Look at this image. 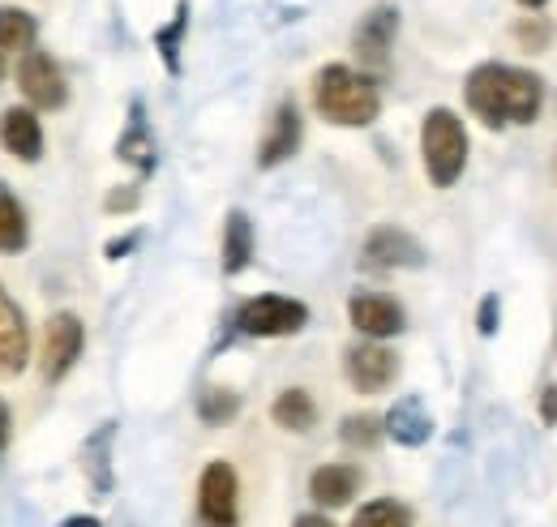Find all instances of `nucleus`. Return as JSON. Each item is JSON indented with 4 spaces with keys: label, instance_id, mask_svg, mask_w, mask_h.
Masks as SVG:
<instances>
[{
    "label": "nucleus",
    "instance_id": "nucleus-8",
    "mask_svg": "<svg viewBox=\"0 0 557 527\" xmlns=\"http://www.w3.org/2000/svg\"><path fill=\"white\" fill-rule=\"evenodd\" d=\"M395 35H399V9L395 4H373L356 30H351V52L364 69H386L391 61V48H395Z\"/></svg>",
    "mask_w": 557,
    "mask_h": 527
},
{
    "label": "nucleus",
    "instance_id": "nucleus-4",
    "mask_svg": "<svg viewBox=\"0 0 557 527\" xmlns=\"http://www.w3.org/2000/svg\"><path fill=\"white\" fill-rule=\"evenodd\" d=\"M305 327H309V305L296 296L262 292L236 309V330L249 339H287V334H300Z\"/></svg>",
    "mask_w": 557,
    "mask_h": 527
},
{
    "label": "nucleus",
    "instance_id": "nucleus-29",
    "mask_svg": "<svg viewBox=\"0 0 557 527\" xmlns=\"http://www.w3.org/2000/svg\"><path fill=\"white\" fill-rule=\"evenodd\" d=\"M536 412H541V420H545L549 429H557V382H549V387L541 391V399H536Z\"/></svg>",
    "mask_w": 557,
    "mask_h": 527
},
{
    "label": "nucleus",
    "instance_id": "nucleus-26",
    "mask_svg": "<svg viewBox=\"0 0 557 527\" xmlns=\"http://www.w3.org/2000/svg\"><path fill=\"white\" fill-rule=\"evenodd\" d=\"M382 438H386V433H382V420H377V416H369V412L348 416V420L339 425V442H344L348 451H373Z\"/></svg>",
    "mask_w": 557,
    "mask_h": 527
},
{
    "label": "nucleus",
    "instance_id": "nucleus-35",
    "mask_svg": "<svg viewBox=\"0 0 557 527\" xmlns=\"http://www.w3.org/2000/svg\"><path fill=\"white\" fill-rule=\"evenodd\" d=\"M519 4H523V9H545L549 0H519Z\"/></svg>",
    "mask_w": 557,
    "mask_h": 527
},
{
    "label": "nucleus",
    "instance_id": "nucleus-20",
    "mask_svg": "<svg viewBox=\"0 0 557 527\" xmlns=\"http://www.w3.org/2000/svg\"><path fill=\"white\" fill-rule=\"evenodd\" d=\"M112 438H116V425L108 420V425H99L90 438H86V451H82V459H86V471H90V485H95V493L99 498H108V489H112Z\"/></svg>",
    "mask_w": 557,
    "mask_h": 527
},
{
    "label": "nucleus",
    "instance_id": "nucleus-12",
    "mask_svg": "<svg viewBox=\"0 0 557 527\" xmlns=\"http://www.w3.org/2000/svg\"><path fill=\"white\" fill-rule=\"evenodd\" d=\"M30 365V327L22 305L0 283V378H17Z\"/></svg>",
    "mask_w": 557,
    "mask_h": 527
},
{
    "label": "nucleus",
    "instance_id": "nucleus-24",
    "mask_svg": "<svg viewBox=\"0 0 557 527\" xmlns=\"http://www.w3.org/2000/svg\"><path fill=\"white\" fill-rule=\"evenodd\" d=\"M348 527H412V511L395 498H373L351 515Z\"/></svg>",
    "mask_w": 557,
    "mask_h": 527
},
{
    "label": "nucleus",
    "instance_id": "nucleus-13",
    "mask_svg": "<svg viewBox=\"0 0 557 527\" xmlns=\"http://www.w3.org/2000/svg\"><path fill=\"white\" fill-rule=\"evenodd\" d=\"M300 137H305V121H300V108L292 99H283L271 117V130L258 146V168H278L287 163L296 150H300Z\"/></svg>",
    "mask_w": 557,
    "mask_h": 527
},
{
    "label": "nucleus",
    "instance_id": "nucleus-21",
    "mask_svg": "<svg viewBox=\"0 0 557 527\" xmlns=\"http://www.w3.org/2000/svg\"><path fill=\"white\" fill-rule=\"evenodd\" d=\"M35 35H39V22L26 9H13V4L0 9V57L35 52Z\"/></svg>",
    "mask_w": 557,
    "mask_h": 527
},
{
    "label": "nucleus",
    "instance_id": "nucleus-33",
    "mask_svg": "<svg viewBox=\"0 0 557 527\" xmlns=\"http://www.w3.org/2000/svg\"><path fill=\"white\" fill-rule=\"evenodd\" d=\"M292 527H335V524H331L322 511H313V515H300V519H296Z\"/></svg>",
    "mask_w": 557,
    "mask_h": 527
},
{
    "label": "nucleus",
    "instance_id": "nucleus-22",
    "mask_svg": "<svg viewBox=\"0 0 557 527\" xmlns=\"http://www.w3.org/2000/svg\"><path fill=\"white\" fill-rule=\"evenodd\" d=\"M30 241V223L22 201L9 194V185L0 181V254H22Z\"/></svg>",
    "mask_w": 557,
    "mask_h": 527
},
{
    "label": "nucleus",
    "instance_id": "nucleus-31",
    "mask_svg": "<svg viewBox=\"0 0 557 527\" xmlns=\"http://www.w3.org/2000/svg\"><path fill=\"white\" fill-rule=\"evenodd\" d=\"M138 241H141V232H129V236H121V241H108V258H112V262H116V258H125Z\"/></svg>",
    "mask_w": 557,
    "mask_h": 527
},
{
    "label": "nucleus",
    "instance_id": "nucleus-18",
    "mask_svg": "<svg viewBox=\"0 0 557 527\" xmlns=\"http://www.w3.org/2000/svg\"><path fill=\"white\" fill-rule=\"evenodd\" d=\"M271 420L287 433H309L318 425V403L305 387H287L278 391V399L271 403Z\"/></svg>",
    "mask_w": 557,
    "mask_h": 527
},
{
    "label": "nucleus",
    "instance_id": "nucleus-34",
    "mask_svg": "<svg viewBox=\"0 0 557 527\" xmlns=\"http://www.w3.org/2000/svg\"><path fill=\"white\" fill-rule=\"evenodd\" d=\"M65 527H99V519H82V515H73V519H65Z\"/></svg>",
    "mask_w": 557,
    "mask_h": 527
},
{
    "label": "nucleus",
    "instance_id": "nucleus-9",
    "mask_svg": "<svg viewBox=\"0 0 557 527\" xmlns=\"http://www.w3.org/2000/svg\"><path fill=\"white\" fill-rule=\"evenodd\" d=\"M17 90L26 95L30 108H44V112L65 108V99H70V86H65L61 65L48 52H39V48L22 57V65H17Z\"/></svg>",
    "mask_w": 557,
    "mask_h": 527
},
{
    "label": "nucleus",
    "instance_id": "nucleus-2",
    "mask_svg": "<svg viewBox=\"0 0 557 527\" xmlns=\"http://www.w3.org/2000/svg\"><path fill=\"white\" fill-rule=\"evenodd\" d=\"M313 108L331 125L364 130L382 117V90H377L373 73L335 61V65H322L313 77Z\"/></svg>",
    "mask_w": 557,
    "mask_h": 527
},
{
    "label": "nucleus",
    "instance_id": "nucleus-30",
    "mask_svg": "<svg viewBox=\"0 0 557 527\" xmlns=\"http://www.w3.org/2000/svg\"><path fill=\"white\" fill-rule=\"evenodd\" d=\"M103 206H108V210H134V206H138V189H116V194H108Z\"/></svg>",
    "mask_w": 557,
    "mask_h": 527
},
{
    "label": "nucleus",
    "instance_id": "nucleus-11",
    "mask_svg": "<svg viewBox=\"0 0 557 527\" xmlns=\"http://www.w3.org/2000/svg\"><path fill=\"white\" fill-rule=\"evenodd\" d=\"M364 266H373V270H412V266H424V245L395 223H377L364 236Z\"/></svg>",
    "mask_w": 557,
    "mask_h": 527
},
{
    "label": "nucleus",
    "instance_id": "nucleus-3",
    "mask_svg": "<svg viewBox=\"0 0 557 527\" xmlns=\"http://www.w3.org/2000/svg\"><path fill=\"white\" fill-rule=\"evenodd\" d=\"M420 159L437 189H450L468 168V130L450 108H433L420 125Z\"/></svg>",
    "mask_w": 557,
    "mask_h": 527
},
{
    "label": "nucleus",
    "instance_id": "nucleus-27",
    "mask_svg": "<svg viewBox=\"0 0 557 527\" xmlns=\"http://www.w3.org/2000/svg\"><path fill=\"white\" fill-rule=\"evenodd\" d=\"M515 39H519L528 52H545L549 39H554V26H549L545 17H523V22L515 26Z\"/></svg>",
    "mask_w": 557,
    "mask_h": 527
},
{
    "label": "nucleus",
    "instance_id": "nucleus-28",
    "mask_svg": "<svg viewBox=\"0 0 557 527\" xmlns=\"http://www.w3.org/2000/svg\"><path fill=\"white\" fill-rule=\"evenodd\" d=\"M497 322H502V296H497V292H485L481 305H476V330H481V334H497Z\"/></svg>",
    "mask_w": 557,
    "mask_h": 527
},
{
    "label": "nucleus",
    "instance_id": "nucleus-1",
    "mask_svg": "<svg viewBox=\"0 0 557 527\" xmlns=\"http://www.w3.org/2000/svg\"><path fill=\"white\" fill-rule=\"evenodd\" d=\"M463 103L485 130H510V125H532L545 103V82L541 73L523 65H502L485 61L468 73L463 82Z\"/></svg>",
    "mask_w": 557,
    "mask_h": 527
},
{
    "label": "nucleus",
    "instance_id": "nucleus-36",
    "mask_svg": "<svg viewBox=\"0 0 557 527\" xmlns=\"http://www.w3.org/2000/svg\"><path fill=\"white\" fill-rule=\"evenodd\" d=\"M0 82H4V57H0Z\"/></svg>",
    "mask_w": 557,
    "mask_h": 527
},
{
    "label": "nucleus",
    "instance_id": "nucleus-6",
    "mask_svg": "<svg viewBox=\"0 0 557 527\" xmlns=\"http://www.w3.org/2000/svg\"><path fill=\"white\" fill-rule=\"evenodd\" d=\"M82 347H86V327L82 318L61 309L48 318L44 327V347H39V369H44V382L57 387L73 373V365L82 360Z\"/></svg>",
    "mask_w": 557,
    "mask_h": 527
},
{
    "label": "nucleus",
    "instance_id": "nucleus-17",
    "mask_svg": "<svg viewBox=\"0 0 557 527\" xmlns=\"http://www.w3.org/2000/svg\"><path fill=\"white\" fill-rule=\"evenodd\" d=\"M116 159L121 163H129L138 176H150L154 172V133L146 125V112H141V103L129 108V125L121 133V142H116Z\"/></svg>",
    "mask_w": 557,
    "mask_h": 527
},
{
    "label": "nucleus",
    "instance_id": "nucleus-10",
    "mask_svg": "<svg viewBox=\"0 0 557 527\" xmlns=\"http://www.w3.org/2000/svg\"><path fill=\"white\" fill-rule=\"evenodd\" d=\"M348 322L364 339H395V334H404L408 327V314H404V305L395 301V296H386V292H356L348 301Z\"/></svg>",
    "mask_w": 557,
    "mask_h": 527
},
{
    "label": "nucleus",
    "instance_id": "nucleus-23",
    "mask_svg": "<svg viewBox=\"0 0 557 527\" xmlns=\"http://www.w3.org/2000/svg\"><path fill=\"white\" fill-rule=\"evenodd\" d=\"M185 30H189V0H181L176 13H172V22L154 30V48H159L168 73H181V44H185Z\"/></svg>",
    "mask_w": 557,
    "mask_h": 527
},
{
    "label": "nucleus",
    "instance_id": "nucleus-7",
    "mask_svg": "<svg viewBox=\"0 0 557 527\" xmlns=\"http://www.w3.org/2000/svg\"><path fill=\"white\" fill-rule=\"evenodd\" d=\"M344 373H348L351 391L382 395L399 378V356H395V347H386L377 339H364V343H351L344 352Z\"/></svg>",
    "mask_w": 557,
    "mask_h": 527
},
{
    "label": "nucleus",
    "instance_id": "nucleus-16",
    "mask_svg": "<svg viewBox=\"0 0 557 527\" xmlns=\"http://www.w3.org/2000/svg\"><path fill=\"white\" fill-rule=\"evenodd\" d=\"M0 146L22 163L44 159V125H39L35 108H4L0 112Z\"/></svg>",
    "mask_w": 557,
    "mask_h": 527
},
{
    "label": "nucleus",
    "instance_id": "nucleus-5",
    "mask_svg": "<svg viewBox=\"0 0 557 527\" xmlns=\"http://www.w3.org/2000/svg\"><path fill=\"white\" fill-rule=\"evenodd\" d=\"M198 527H240V476L227 459H214L198 476Z\"/></svg>",
    "mask_w": 557,
    "mask_h": 527
},
{
    "label": "nucleus",
    "instance_id": "nucleus-15",
    "mask_svg": "<svg viewBox=\"0 0 557 527\" xmlns=\"http://www.w3.org/2000/svg\"><path fill=\"white\" fill-rule=\"evenodd\" d=\"M364 476L356 463H322L313 476H309V498L322 506V511H339L351 506V498L360 493Z\"/></svg>",
    "mask_w": 557,
    "mask_h": 527
},
{
    "label": "nucleus",
    "instance_id": "nucleus-32",
    "mask_svg": "<svg viewBox=\"0 0 557 527\" xmlns=\"http://www.w3.org/2000/svg\"><path fill=\"white\" fill-rule=\"evenodd\" d=\"M9 438H13V416H9V407H4V399H0V451L9 446Z\"/></svg>",
    "mask_w": 557,
    "mask_h": 527
},
{
    "label": "nucleus",
    "instance_id": "nucleus-25",
    "mask_svg": "<svg viewBox=\"0 0 557 527\" xmlns=\"http://www.w3.org/2000/svg\"><path fill=\"white\" fill-rule=\"evenodd\" d=\"M198 416H202V425H227L240 416V395L223 391V387H207L198 395Z\"/></svg>",
    "mask_w": 557,
    "mask_h": 527
},
{
    "label": "nucleus",
    "instance_id": "nucleus-19",
    "mask_svg": "<svg viewBox=\"0 0 557 527\" xmlns=\"http://www.w3.org/2000/svg\"><path fill=\"white\" fill-rule=\"evenodd\" d=\"M253 262V223L245 210H232L223 223V274H240Z\"/></svg>",
    "mask_w": 557,
    "mask_h": 527
},
{
    "label": "nucleus",
    "instance_id": "nucleus-14",
    "mask_svg": "<svg viewBox=\"0 0 557 527\" xmlns=\"http://www.w3.org/2000/svg\"><path fill=\"white\" fill-rule=\"evenodd\" d=\"M382 433H386L395 446L417 451V446H424V442L433 438V416H429V407L420 403V395H404V399H395V407L382 416Z\"/></svg>",
    "mask_w": 557,
    "mask_h": 527
}]
</instances>
